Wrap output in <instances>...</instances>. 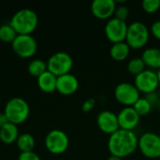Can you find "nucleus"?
<instances>
[{
    "mask_svg": "<svg viewBox=\"0 0 160 160\" xmlns=\"http://www.w3.org/2000/svg\"><path fill=\"white\" fill-rule=\"evenodd\" d=\"M118 123L121 129L133 131L140 124L141 116L136 112L133 107H125L117 114Z\"/></svg>",
    "mask_w": 160,
    "mask_h": 160,
    "instance_id": "14",
    "label": "nucleus"
},
{
    "mask_svg": "<svg viewBox=\"0 0 160 160\" xmlns=\"http://www.w3.org/2000/svg\"><path fill=\"white\" fill-rule=\"evenodd\" d=\"M19 129L17 125L8 122L0 128V140L6 144H12L19 137Z\"/></svg>",
    "mask_w": 160,
    "mask_h": 160,
    "instance_id": "18",
    "label": "nucleus"
},
{
    "mask_svg": "<svg viewBox=\"0 0 160 160\" xmlns=\"http://www.w3.org/2000/svg\"><path fill=\"white\" fill-rule=\"evenodd\" d=\"M17 36H18L17 32L9 24V22L0 25V39L2 41L12 43Z\"/></svg>",
    "mask_w": 160,
    "mask_h": 160,
    "instance_id": "22",
    "label": "nucleus"
},
{
    "mask_svg": "<svg viewBox=\"0 0 160 160\" xmlns=\"http://www.w3.org/2000/svg\"><path fill=\"white\" fill-rule=\"evenodd\" d=\"M72 67V57L66 52H57L53 53L47 62L48 70L56 77L70 73Z\"/></svg>",
    "mask_w": 160,
    "mask_h": 160,
    "instance_id": "5",
    "label": "nucleus"
},
{
    "mask_svg": "<svg viewBox=\"0 0 160 160\" xmlns=\"http://www.w3.org/2000/svg\"><path fill=\"white\" fill-rule=\"evenodd\" d=\"M139 139L134 131L118 129L110 135L108 140V149L111 156L120 158L132 155L138 148Z\"/></svg>",
    "mask_w": 160,
    "mask_h": 160,
    "instance_id": "1",
    "label": "nucleus"
},
{
    "mask_svg": "<svg viewBox=\"0 0 160 160\" xmlns=\"http://www.w3.org/2000/svg\"><path fill=\"white\" fill-rule=\"evenodd\" d=\"M17 147L21 151V153L24 152H31L35 148V138L29 133H22L20 134L17 141Z\"/></svg>",
    "mask_w": 160,
    "mask_h": 160,
    "instance_id": "20",
    "label": "nucleus"
},
{
    "mask_svg": "<svg viewBox=\"0 0 160 160\" xmlns=\"http://www.w3.org/2000/svg\"><path fill=\"white\" fill-rule=\"evenodd\" d=\"M8 123V120L4 112H0V128H3L6 124Z\"/></svg>",
    "mask_w": 160,
    "mask_h": 160,
    "instance_id": "30",
    "label": "nucleus"
},
{
    "mask_svg": "<svg viewBox=\"0 0 160 160\" xmlns=\"http://www.w3.org/2000/svg\"><path fill=\"white\" fill-rule=\"evenodd\" d=\"M132 107L140 116H145L151 112L153 105L146 98H140Z\"/></svg>",
    "mask_w": 160,
    "mask_h": 160,
    "instance_id": "23",
    "label": "nucleus"
},
{
    "mask_svg": "<svg viewBox=\"0 0 160 160\" xmlns=\"http://www.w3.org/2000/svg\"><path fill=\"white\" fill-rule=\"evenodd\" d=\"M116 100L125 107H132L141 98L140 91L130 82H120L114 89Z\"/></svg>",
    "mask_w": 160,
    "mask_h": 160,
    "instance_id": "10",
    "label": "nucleus"
},
{
    "mask_svg": "<svg viewBox=\"0 0 160 160\" xmlns=\"http://www.w3.org/2000/svg\"><path fill=\"white\" fill-rule=\"evenodd\" d=\"M38 17L31 8H22L14 13L9 24L15 29L18 35H31L37 28Z\"/></svg>",
    "mask_w": 160,
    "mask_h": 160,
    "instance_id": "2",
    "label": "nucleus"
},
{
    "mask_svg": "<svg viewBox=\"0 0 160 160\" xmlns=\"http://www.w3.org/2000/svg\"><path fill=\"white\" fill-rule=\"evenodd\" d=\"M158 102H159V104H160V96H159V101H158Z\"/></svg>",
    "mask_w": 160,
    "mask_h": 160,
    "instance_id": "34",
    "label": "nucleus"
},
{
    "mask_svg": "<svg viewBox=\"0 0 160 160\" xmlns=\"http://www.w3.org/2000/svg\"><path fill=\"white\" fill-rule=\"evenodd\" d=\"M79 88V81L71 73H68L57 77L56 91L61 95L69 96L74 94Z\"/></svg>",
    "mask_w": 160,
    "mask_h": 160,
    "instance_id": "15",
    "label": "nucleus"
},
{
    "mask_svg": "<svg viewBox=\"0 0 160 160\" xmlns=\"http://www.w3.org/2000/svg\"><path fill=\"white\" fill-rule=\"evenodd\" d=\"M138 148L141 153L147 158H160V138L154 132H145L138 142Z\"/></svg>",
    "mask_w": 160,
    "mask_h": 160,
    "instance_id": "7",
    "label": "nucleus"
},
{
    "mask_svg": "<svg viewBox=\"0 0 160 160\" xmlns=\"http://www.w3.org/2000/svg\"><path fill=\"white\" fill-rule=\"evenodd\" d=\"M128 15H129V8L127 6H125V5L116 6V9L114 12L115 18L126 22V20L128 18Z\"/></svg>",
    "mask_w": 160,
    "mask_h": 160,
    "instance_id": "26",
    "label": "nucleus"
},
{
    "mask_svg": "<svg viewBox=\"0 0 160 160\" xmlns=\"http://www.w3.org/2000/svg\"><path fill=\"white\" fill-rule=\"evenodd\" d=\"M95 105H96V100L94 98H88L82 103V110L83 112H89L94 109Z\"/></svg>",
    "mask_w": 160,
    "mask_h": 160,
    "instance_id": "28",
    "label": "nucleus"
},
{
    "mask_svg": "<svg viewBox=\"0 0 160 160\" xmlns=\"http://www.w3.org/2000/svg\"><path fill=\"white\" fill-rule=\"evenodd\" d=\"M45 146L50 153L61 155L68 150L69 139L63 130L52 129L45 137Z\"/></svg>",
    "mask_w": 160,
    "mask_h": 160,
    "instance_id": "6",
    "label": "nucleus"
},
{
    "mask_svg": "<svg viewBox=\"0 0 160 160\" xmlns=\"http://www.w3.org/2000/svg\"><path fill=\"white\" fill-rule=\"evenodd\" d=\"M38 85L39 89L44 93H52L56 91V82L57 77L50 72L49 70L42 73L39 77L37 78Z\"/></svg>",
    "mask_w": 160,
    "mask_h": 160,
    "instance_id": "16",
    "label": "nucleus"
},
{
    "mask_svg": "<svg viewBox=\"0 0 160 160\" xmlns=\"http://www.w3.org/2000/svg\"><path fill=\"white\" fill-rule=\"evenodd\" d=\"M150 37V31L148 27L142 22H133L128 27L126 42L132 49L143 48Z\"/></svg>",
    "mask_w": 160,
    "mask_h": 160,
    "instance_id": "4",
    "label": "nucleus"
},
{
    "mask_svg": "<svg viewBox=\"0 0 160 160\" xmlns=\"http://www.w3.org/2000/svg\"><path fill=\"white\" fill-rule=\"evenodd\" d=\"M18 160H41L39 156L37 155L34 151L31 152H24V153H21L19 155Z\"/></svg>",
    "mask_w": 160,
    "mask_h": 160,
    "instance_id": "27",
    "label": "nucleus"
},
{
    "mask_svg": "<svg viewBox=\"0 0 160 160\" xmlns=\"http://www.w3.org/2000/svg\"><path fill=\"white\" fill-rule=\"evenodd\" d=\"M107 160H123V158H118V157H114V156H111V157H109Z\"/></svg>",
    "mask_w": 160,
    "mask_h": 160,
    "instance_id": "31",
    "label": "nucleus"
},
{
    "mask_svg": "<svg viewBox=\"0 0 160 160\" xmlns=\"http://www.w3.org/2000/svg\"><path fill=\"white\" fill-rule=\"evenodd\" d=\"M134 85L140 91V93H144L146 95L155 93V91L159 86V80L158 72L153 69H145L139 75L135 76Z\"/></svg>",
    "mask_w": 160,
    "mask_h": 160,
    "instance_id": "9",
    "label": "nucleus"
},
{
    "mask_svg": "<svg viewBox=\"0 0 160 160\" xmlns=\"http://www.w3.org/2000/svg\"><path fill=\"white\" fill-rule=\"evenodd\" d=\"M115 9L116 2L113 0H95L91 4L92 14L100 20H110L114 15Z\"/></svg>",
    "mask_w": 160,
    "mask_h": 160,
    "instance_id": "13",
    "label": "nucleus"
},
{
    "mask_svg": "<svg viewBox=\"0 0 160 160\" xmlns=\"http://www.w3.org/2000/svg\"><path fill=\"white\" fill-rule=\"evenodd\" d=\"M128 27V25L125 21L113 17L111 18L105 24L104 32L106 38L113 44L126 41Z\"/></svg>",
    "mask_w": 160,
    "mask_h": 160,
    "instance_id": "11",
    "label": "nucleus"
},
{
    "mask_svg": "<svg viewBox=\"0 0 160 160\" xmlns=\"http://www.w3.org/2000/svg\"><path fill=\"white\" fill-rule=\"evenodd\" d=\"M158 136H159V138H160V130H159V133H158Z\"/></svg>",
    "mask_w": 160,
    "mask_h": 160,
    "instance_id": "33",
    "label": "nucleus"
},
{
    "mask_svg": "<svg viewBox=\"0 0 160 160\" xmlns=\"http://www.w3.org/2000/svg\"><path fill=\"white\" fill-rule=\"evenodd\" d=\"M145 67L146 66H145L144 62L142 61V57H135V58H132L131 60L128 61L127 68L130 74L137 76L140 73H142L143 70L146 69Z\"/></svg>",
    "mask_w": 160,
    "mask_h": 160,
    "instance_id": "24",
    "label": "nucleus"
},
{
    "mask_svg": "<svg viewBox=\"0 0 160 160\" xmlns=\"http://www.w3.org/2000/svg\"><path fill=\"white\" fill-rule=\"evenodd\" d=\"M142 7L146 13H155L160 8V0H143Z\"/></svg>",
    "mask_w": 160,
    "mask_h": 160,
    "instance_id": "25",
    "label": "nucleus"
},
{
    "mask_svg": "<svg viewBox=\"0 0 160 160\" xmlns=\"http://www.w3.org/2000/svg\"><path fill=\"white\" fill-rule=\"evenodd\" d=\"M97 125L98 128L105 134L112 135L120 129L118 117L112 111H102L97 117Z\"/></svg>",
    "mask_w": 160,
    "mask_h": 160,
    "instance_id": "12",
    "label": "nucleus"
},
{
    "mask_svg": "<svg viewBox=\"0 0 160 160\" xmlns=\"http://www.w3.org/2000/svg\"><path fill=\"white\" fill-rule=\"evenodd\" d=\"M27 70L30 75L33 77H39L42 73L48 70L47 63L41 59H34L32 60L27 67Z\"/></svg>",
    "mask_w": 160,
    "mask_h": 160,
    "instance_id": "21",
    "label": "nucleus"
},
{
    "mask_svg": "<svg viewBox=\"0 0 160 160\" xmlns=\"http://www.w3.org/2000/svg\"><path fill=\"white\" fill-rule=\"evenodd\" d=\"M13 52L22 58L35 55L38 51V42L32 35H18L11 43Z\"/></svg>",
    "mask_w": 160,
    "mask_h": 160,
    "instance_id": "8",
    "label": "nucleus"
},
{
    "mask_svg": "<svg viewBox=\"0 0 160 160\" xmlns=\"http://www.w3.org/2000/svg\"><path fill=\"white\" fill-rule=\"evenodd\" d=\"M142 59L146 67L150 69L160 68V49L158 48H147L144 50L142 55Z\"/></svg>",
    "mask_w": 160,
    "mask_h": 160,
    "instance_id": "17",
    "label": "nucleus"
},
{
    "mask_svg": "<svg viewBox=\"0 0 160 160\" xmlns=\"http://www.w3.org/2000/svg\"><path fill=\"white\" fill-rule=\"evenodd\" d=\"M4 113L6 114L8 122L15 125H19L23 123L28 118L30 113V108L25 99L16 97L10 98L7 102Z\"/></svg>",
    "mask_w": 160,
    "mask_h": 160,
    "instance_id": "3",
    "label": "nucleus"
},
{
    "mask_svg": "<svg viewBox=\"0 0 160 160\" xmlns=\"http://www.w3.org/2000/svg\"><path fill=\"white\" fill-rule=\"evenodd\" d=\"M151 32L157 39L160 40V20L153 22L151 26Z\"/></svg>",
    "mask_w": 160,
    "mask_h": 160,
    "instance_id": "29",
    "label": "nucleus"
},
{
    "mask_svg": "<svg viewBox=\"0 0 160 160\" xmlns=\"http://www.w3.org/2000/svg\"><path fill=\"white\" fill-rule=\"evenodd\" d=\"M158 80H159V85H160V68L158 71Z\"/></svg>",
    "mask_w": 160,
    "mask_h": 160,
    "instance_id": "32",
    "label": "nucleus"
},
{
    "mask_svg": "<svg viewBox=\"0 0 160 160\" xmlns=\"http://www.w3.org/2000/svg\"><path fill=\"white\" fill-rule=\"evenodd\" d=\"M130 49L131 48L128 46V44L126 41L113 43L110 49V55L113 60L117 62H121L128 57Z\"/></svg>",
    "mask_w": 160,
    "mask_h": 160,
    "instance_id": "19",
    "label": "nucleus"
}]
</instances>
